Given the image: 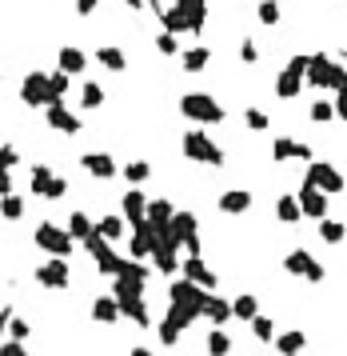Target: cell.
I'll list each match as a JSON object with an SVG mask.
<instances>
[{"label":"cell","instance_id":"obj_1","mask_svg":"<svg viewBox=\"0 0 347 356\" xmlns=\"http://www.w3.org/2000/svg\"><path fill=\"white\" fill-rule=\"evenodd\" d=\"M204 288H196V281H180V285H172V309L164 320H172L180 333H184L188 324L196 320V316H204Z\"/></svg>","mask_w":347,"mask_h":356},{"label":"cell","instance_id":"obj_2","mask_svg":"<svg viewBox=\"0 0 347 356\" xmlns=\"http://www.w3.org/2000/svg\"><path fill=\"white\" fill-rule=\"evenodd\" d=\"M36 244L48 248L52 257H68L72 252V233H60L56 224H40V228H36Z\"/></svg>","mask_w":347,"mask_h":356},{"label":"cell","instance_id":"obj_3","mask_svg":"<svg viewBox=\"0 0 347 356\" xmlns=\"http://www.w3.org/2000/svg\"><path fill=\"white\" fill-rule=\"evenodd\" d=\"M36 281L44 288H64L68 285V264H64V257H56V261H48L44 268H36Z\"/></svg>","mask_w":347,"mask_h":356},{"label":"cell","instance_id":"obj_4","mask_svg":"<svg viewBox=\"0 0 347 356\" xmlns=\"http://www.w3.org/2000/svg\"><path fill=\"white\" fill-rule=\"evenodd\" d=\"M184 148H188V156H196V161H208V165H220V161H224V156H220V148H216V144H208L204 137H200V132H192V137L184 141Z\"/></svg>","mask_w":347,"mask_h":356},{"label":"cell","instance_id":"obj_5","mask_svg":"<svg viewBox=\"0 0 347 356\" xmlns=\"http://www.w3.org/2000/svg\"><path fill=\"white\" fill-rule=\"evenodd\" d=\"M283 264H287V272H296V276H311V281H324V268L311 261L307 252H292V257H287Z\"/></svg>","mask_w":347,"mask_h":356},{"label":"cell","instance_id":"obj_6","mask_svg":"<svg viewBox=\"0 0 347 356\" xmlns=\"http://www.w3.org/2000/svg\"><path fill=\"white\" fill-rule=\"evenodd\" d=\"M32 189L40 192V196H64V180L52 176L48 168H36V172H32Z\"/></svg>","mask_w":347,"mask_h":356},{"label":"cell","instance_id":"obj_7","mask_svg":"<svg viewBox=\"0 0 347 356\" xmlns=\"http://www.w3.org/2000/svg\"><path fill=\"white\" fill-rule=\"evenodd\" d=\"M92 316L100 320V324H112V320H120L124 312H120V300H116V296H96Z\"/></svg>","mask_w":347,"mask_h":356},{"label":"cell","instance_id":"obj_8","mask_svg":"<svg viewBox=\"0 0 347 356\" xmlns=\"http://www.w3.org/2000/svg\"><path fill=\"white\" fill-rule=\"evenodd\" d=\"M303 344H307V336L296 333V329H292V333H279V336H276L279 356H300V353H303Z\"/></svg>","mask_w":347,"mask_h":356},{"label":"cell","instance_id":"obj_9","mask_svg":"<svg viewBox=\"0 0 347 356\" xmlns=\"http://www.w3.org/2000/svg\"><path fill=\"white\" fill-rule=\"evenodd\" d=\"M204 316H208L211 324H224V320L235 316V312H231L228 300H220V296H204Z\"/></svg>","mask_w":347,"mask_h":356},{"label":"cell","instance_id":"obj_10","mask_svg":"<svg viewBox=\"0 0 347 356\" xmlns=\"http://www.w3.org/2000/svg\"><path fill=\"white\" fill-rule=\"evenodd\" d=\"M52 84H44V80H40V76H28V84H24V100H28V104H40V100H52Z\"/></svg>","mask_w":347,"mask_h":356},{"label":"cell","instance_id":"obj_11","mask_svg":"<svg viewBox=\"0 0 347 356\" xmlns=\"http://www.w3.org/2000/svg\"><path fill=\"white\" fill-rule=\"evenodd\" d=\"M184 272H188V281H196L200 288H211V285H216V272H208L200 257H192V261L184 264Z\"/></svg>","mask_w":347,"mask_h":356},{"label":"cell","instance_id":"obj_12","mask_svg":"<svg viewBox=\"0 0 347 356\" xmlns=\"http://www.w3.org/2000/svg\"><path fill=\"white\" fill-rule=\"evenodd\" d=\"M184 112H192V117H204V120H220V108H216L211 100H204V96H192V100H184Z\"/></svg>","mask_w":347,"mask_h":356},{"label":"cell","instance_id":"obj_13","mask_svg":"<svg viewBox=\"0 0 347 356\" xmlns=\"http://www.w3.org/2000/svg\"><path fill=\"white\" fill-rule=\"evenodd\" d=\"M300 209L303 213H311V216H324V192H316L311 189V180H307V189H303V196H300Z\"/></svg>","mask_w":347,"mask_h":356},{"label":"cell","instance_id":"obj_14","mask_svg":"<svg viewBox=\"0 0 347 356\" xmlns=\"http://www.w3.org/2000/svg\"><path fill=\"white\" fill-rule=\"evenodd\" d=\"M231 353V336L216 324V333H208V356H228Z\"/></svg>","mask_w":347,"mask_h":356},{"label":"cell","instance_id":"obj_15","mask_svg":"<svg viewBox=\"0 0 347 356\" xmlns=\"http://www.w3.org/2000/svg\"><path fill=\"white\" fill-rule=\"evenodd\" d=\"M311 180H316V185H324V189H339V185H344V176H339L335 168H327V165L311 168Z\"/></svg>","mask_w":347,"mask_h":356},{"label":"cell","instance_id":"obj_16","mask_svg":"<svg viewBox=\"0 0 347 356\" xmlns=\"http://www.w3.org/2000/svg\"><path fill=\"white\" fill-rule=\"evenodd\" d=\"M248 204H252L248 192H224V196H220V209H224V213H244Z\"/></svg>","mask_w":347,"mask_h":356},{"label":"cell","instance_id":"obj_17","mask_svg":"<svg viewBox=\"0 0 347 356\" xmlns=\"http://www.w3.org/2000/svg\"><path fill=\"white\" fill-rule=\"evenodd\" d=\"M84 168L92 172V176H112L116 165L108 161V156H100V152H92V156H84Z\"/></svg>","mask_w":347,"mask_h":356},{"label":"cell","instance_id":"obj_18","mask_svg":"<svg viewBox=\"0 0 347 356\" xmlns=\"http://www.w3.org/2000/svg\"><path fill=\"white\" fill-rule=\"evenodd\" d=\"M231 312H235L240 320H255V316H259V305H255V296H235Z\"/></svg>","mask_w":347,"mask_h":356},{"label":"cell","instance_id":"obj_19","mask_svg":"<svg viewBox=\"0 0 347 356\" xmlns=\"http://www.w3.org/2000/svg\"><path fill=\"white\" fill-rule=\"evenodd\" d=\"M124 213L132 216V220H144V213H148V200H144L140 192H128V196H124Z\"/></svg>","mask_w":347,"mask_h":356},{"label":"cell","instance_id":"obj_20","mask_svg":"<svg viewBox=\"0 0 347 356\" xmlns=\"http://www.w3.org/2000/svg\"><path fill=\"white\" fill-rule=\"evenodd\" d=\"M68 233H72V237H80V240H88V237L96 233V228H92V220H88L84 213H76V216L68 220Z\"/></svg>","mask_w":347,"mask_h":356},{"label":"cell","instance_id":"obj_21","mask_svg":"<svg viewBox=\"0 0 347 356\" xmlns=\"http://www.w3.org/2000/svg\"><path fill=\"white\" fill-rule=\"evenodd\" d=\"M96 233H100V237H108V240H116L120 233H124V220H120V216H104V220L96 224Z\"/></svg>","mask_w":347,"mask_h":356},{"label":"cell","instance_id":"obj_22","mask_svg":"<svg viewBox=\"0 0 347 356\" xmlns=\"http://www.w3.org/2000/svg\"><path fill=\"white\" fill-rule=\"evenodd\" d=\"M48 120H52L60 132H76V128H80V124H76V117H68L64 108H52V112H48Z\"/></svg>","mask_w":347,"mask_h":356},{"label":"cell","instance_id":"obj_23","mask_svg":"<svg viewBox=\"0 0 347 356\" xmlns=\"http://www.w3.org/2000/svg\"><path fill=\"white\" fill-rule=\"evenodd\" d=\"M252 333H255V340H272V336H276V329H272V320H268V316H255V320H252Z\"/></svg>","mask_w":347,"mask_h":356},{"label":"cell","instance_id":"obj_24","mask_svg":"<svg viewBox=\"0 0 347 356\" xmlns=\"http://www.w3.org/2000/svg\"><path fill=\"white\" fill-rule=\"evenodd\" d=\"M60 64L68 72H76V69H84V56H80L76 48H64V52H60Z\"/></svg>","mask_w":347,"mask_h":356},{"label":"cell","instance_id":"obj_25","mask_svg":"<svg viewBox=\"0 0 347 356\" xmlns=\"http://www.w3.org/2000/svg\"><path fill=\"white\" fill-rule=\"evenodd\" d=\"M0 213H4V216H12V220H16V216L24 213V204L16 200V196H0Z\"/></svg>","mask_w":347,"mask_h":356},{"label":"cell","instance_id":"obj_26","mask_svg":"<svg viewBox=\"0 0 347 356\" xmlns=\"http://www.w3.org/2000/svg\"><path fill=\"white\" fill-rule=\"evenodd\" d=\"M8 336H12V340H28V324H24L21 316H12V320H8Z\"/></svg>","mask_w":347,"mask_h":356},{"label":"cell","instance_id":"obj_27","mask_svg":"<svg viewBox=\"0 0 347 356\" xmlns=\"http://www.w3.org/2000/svg\"><path fill=\"white\" fill-rule=\"evenodd\" d=\"M160 340H164V344H176V340H180V329H176L172 320H164V324H160Z\"/></svg>","mask_w":347,"mask_h":356},{"label":"cell","instance_id":"obj_28","mask_svg":"<svg viewBox=\"0 0 347 356\" xmlns=\"http://www.w3.org/2000/svg\"><path fill=\"white\" fill-rule=\"evenodd\" d=\"M339 237H344V224H335V220H327V224H324V240H327V244H335V240H339Z\"/></svg>","mask_w":347,"mask_h":356},{"label":"cell","instance_id":"obj_29","mask_svg":"<svg viewBox=\"0 0 347 356\" xmlns=\"http://www.w3.org/2000/svg\"><path fill=\"white\" fill-rule=\"evenodd\" d=\"M276 213L283 216V220H296V216H300V209H296V200H279Z\"/></svg>","mask_w":347,"mask_h":356},{"label":"cell","instance_id":"obj_30","mask_svg":"<svg viewBox=\"0 0 347 356\" xmlns=\"http://www.w3.org/2000/svg\"><path fill=\"white\" fill-rule=\"evenodd\" d=\"M0 356H24V344L21 340H8V344H0Z\"/></svg>","mask_w":347,"mask_h":356},{"label":"cell","instance_id":"obj_31","mask_svg":"<svg viewBox=\"0 0 347 356\" xmlns=\"http://www.w3.org/2000/svg\"><path fill=\"white\" fill-rule=\"evenodd\" d=\"M100 60H108V69H120V52H116V48H104Z\"/></svg>","mask_w":347,"mask_h":356},{"label":"cell","instance_id":"obj_32","mask_svg":"<svg viewBox=\"0 0 347 356\" xmlns=\"http://www.w3.org/2000/svg\"><path fill=\"white\" fill-rule=\"evenodd\" d=\"M16 165V148H0V168Z\"/></svg>","mask_w":347,"mask_h":356},{"label":"cell","instance_id":"obj_33","mask_svg":"<svg viewBox=\"0 0 347 356\" xmlns=\"http://www.w3.org/2000/svg\"><path fill=\"white\" fill-rule=\"evenodd\" d=\"M148 176V165H128V180H144Z\"/></svg>","mask_w":347,"mask_h":356},{"label":"cell","instance_id":"obj_34","mask_svg":"<svg viewBox=\"0 0 347 356\" xmlns=\"http://www.w3.org/2000/svg\"><path fill=\"white\" fill-rule=\"evenodd\" d=\"M84 104H100V88H96V84L84 88Z\"/></svg>","mask_w":347,"mask_h":356},{"label":"cell","instance_id":"obj_35","mask_svg":"<svg viewBox=\"0 0 347 356\" xmlns=\"http://www.w3.org/2000/svg\"><path fill=\"white\" fill-rule=\"evenodd\" d=\"M8 320H12V312L4 309V312H0V344H4V329H8Z\"/></svg>","mask_w":347,"mask_h":356},{"label":"cell","instance_id":"obj_36","mask_svg":"<svg viewBox=\"0 0 347 356\" xmlns=\"http://www.w3.org/2000/svg\"><path fill=\"white\" fill-rule=\"evenodd\" d=\"M8 189H12V185H8V172L0 168V196H8Z\"/></svg>","mask_w":347,"mask_h":356},{"label":"cell","instance_id":"obj_37","mask_svg":"<svg viewBox=\"0 0 347 356\" xmlns=\"http://www.w3.org/2000/svg\"><path fill=\"white\" fill-rule=\"evenodd\" d=\"M132 356H152V353H148V348H132Z\"/></svg>","mask_w":347,"mask_h":356},{"label":"cell","instance_id":"obj_38","mask_svg":"<svg viewBox=\"0 0 347 356\" xmlns=\"http://www.w3.org/2000/svg\"><path fill=\"white\" fill-rule=\"evenodd\" d=\"M96 0H80V8H84V12H88V8H92Z\"/></svg>","mask_w":347,"mask_h":356}]
</instances>
